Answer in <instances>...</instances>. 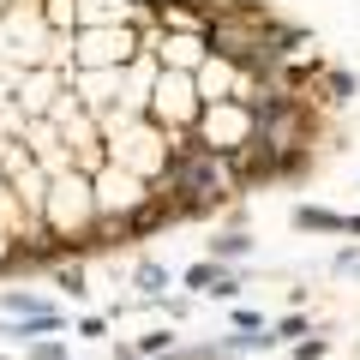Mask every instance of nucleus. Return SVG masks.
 I'll use <instances>...</instances> for the list:
<instances>
[{"label": "nucleus", "instance_id": "obj_2", "mask_svg": "<svg viewBox=\"0 0 360 360\" xmlns=\"http://www.w3.org/2000/svg\"><path fill=\"white\" fill-rule=\"evenodd\" d=\"M295 222L312 229V234H348V217H336V210H324V205H300Z\"/></svg>", "mask_w": 360, "mask_h": 360}, {"label": "nucleus", "instance_id": "obj_1", "mask_svg": "<svg viewBox=\"0 0 360 360\" xmlns=\"http://www.w3.org/2000/svg\"><path fill=\"white\" fill-rule=\"evenodd\" d=\"M307 49L264 0H0V276L300 180L295 90L246 96L229 60Z\"/></svg>", "mask_w": 360, "mask_h": 360}]
</instances>
